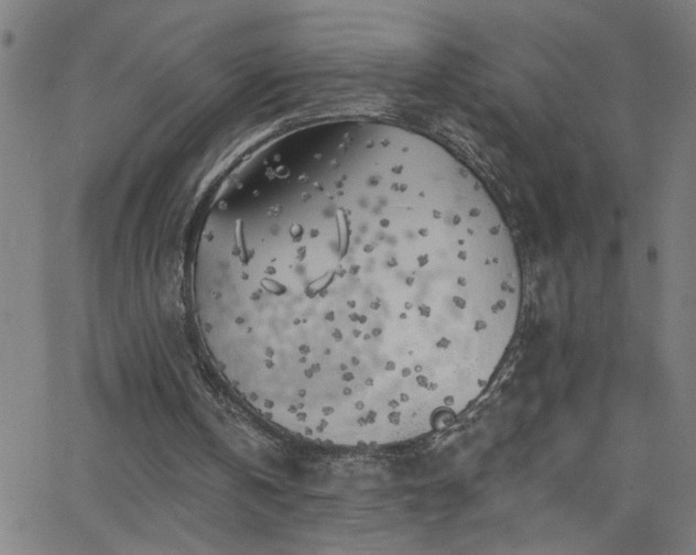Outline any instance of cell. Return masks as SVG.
Here are the masks:
<instances>
[{
    "mask_svg": "<svg viewBox=\"0 0 696 555\" xmlns=\"http://www.w3.org/2000/svg\"><path fill=\"white\" fill-rule=\"evenodd\" d=\"M522 273L492 199L416 176L347 175L267 209L207 269L215 363L272 424L337 446L441 428L490 382Z\"/></svg>",
    "mask_w": 696,
    "mask_h": 555,
    "instance_id": "cell-1",
    "label": "cell"
}]
</instances>
